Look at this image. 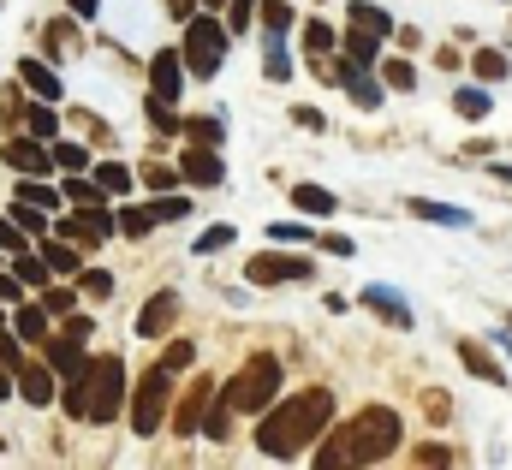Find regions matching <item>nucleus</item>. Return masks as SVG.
<instances>
[{
    "mask_svg": "<svg viewBox=\"0 0 512 470\" xmlns=\"http://www.w3.org/2000/svg\"><path fill=\"white\" fill-rule=\"evenodd\" d=\"M96 185H102L108 197H120V191H126V185H131V173H126V167H120V161H102V167H96Z\"/></svg>",
    "mask_w": 512,
    "mask_h": 470,
    "instance_id": "33",
    "label": "nucleus"
},
{
    "mask_svg": "<svg viewBox=\"0 0 512 470\" xmlns=\"http://www.w3.org/2000/svg\"><path fill=\"white\" fill-rule=\"evenodd\" d=\"M304 48L310 54H334V30L328 24H304Z\"/></svg>",
    "mask_w": 512,
    "mask_h": 470,
    "instance_id": "38",
    "label": "nucleus"
},
{
    "mask_svg": "<svg viewBox=\"0 0 512 470\" xmlns=\"http://www.w3.org/2000/svg\"><path fill=\"white\" fill-rule=\"evenodd\" d=\"M12 221H18L24 233L42 238V227H48V209H36V203H24V197H18V203H12Z\"/></svg>",
    "mask_w": 512,
    "mask_h": 470,
    "instance_id": "32",
    "label": "nucleus"
},
{
    "mask_svg": "<svg viewBox=\"0 0 512 470\" xmlns=\"http://www.w3.org/2000/svg\"><path fill=\"white\" fill-rule=\"evenodd\" d=\"M173 179H179V173H173V167H149V185H155V191H167V185H173Z\"/></svg>",
    "mask_w": 512,
    "mask_h": 470,
    "instance_id": "49",
    "label": "nucleus"
},
{
    "mask_svg": "<svg viewBox=\"0 0 512 470\" xmlns=\"http://www.w3.org/2000/svg\"><path fill=\"white\" fill-rule=\"evenodd\" d=\"M42 304H48V316H72V310H78L72 292H42Z\"/></svg>",
    "mask_w": 512,
    "mask_h": 470,
    "instance_id": "45",
    "label": "nucleus"
},
{
    "mask_svg": "<svg viewBox=\"0 0 512 470\" xmlns=\"http://www.w3.org/2000/svg\"><path fill=\"white\" fill-rule=\"evenodd\" d=\"M0 298L18 304V298H24V280H18V274H0Z\"/></svg>",
    "mask_w": 512,
    "mask_h": 470,
    "instance_id": "47",
    "label": "nucleus"
},
{
    "mask_svg": "<svg viewBox=\"0 0 512 470\" xmlns=\"http://www.w3.org/2000/svg\"><path fill=\"white\" fill-rule=\"evenodd\" d=\"M42 262H48L54 274H78V250H72V244H42Z\"/></svg>",
    "mask_w": 512,
    "mask_h": 470,
    "instance_id": "31",
    "label": "nucleus"
},
{
    "mask_svg": "<svg viewBox=\"0 0 512 470\" xmlns=\"http://www.w3.org/2000/svg\"><path fill=\"white\" fill-rule=\"evenodd\" d=\"M24 84H30V90H36L42 102H54V96H60V78H54V72H48L42 60H24Z\"/></svg>",
    "mask_w": 512,
    "mask_h": 470,
    "instance_id": "21",
    "label": "nucleus"
},
{
    "mask_svg": "<svg viewBox=\"0 0 512 470\" xmlns=\"http://www.w3.org/2000/svg\"><path fill=\"white\" fill-rule=\"evenodd\" d=\"M60 399H66V411L78 423H114L126 411V363L120 357H96Z\"/></svg>",
    "mask_w": 512,
    "mask_h": 470,
    "instance_id": "3",
    "label": "nucleus"
},
{
    "mask_svg": "<svg viewBox=\"0 0 512 470\" xmlns=\"http://www.w3.org/2000/svg\"><path fill=\"white\" fill-rule=\"evenodd\" d=\"M364 304H370L382 322H393V328H411V304H405V292H393V286H364Z\"/></svg>",
    "mask_w": 512,
    "mask_h": 470,
    "instance_id": "14",
    "label": "nucleus"
},
{
    "mask_svg": "<svg viewBox=\"0 0 512 470\" xmlns=\"http://www.w3.org/2000/svg\"><path fill=\"white\" fill-rule=\"evenodd\" d=\"M453 108H459L465 119H483V114H489V96H483V90H459V96H453Z\"/></svg>",
    "mask_w": 512,
    "mask_h": 470,
    "instance_id": "37",
    "label": "nucleus"
},
{
    "mask_svg": "<svg viewBox=\"0 0 512 470\" xmlns=\"http://www.w3.org/2000/svg\"><path fill=\"white\" fill-rule=\"evenodd\" d=\"M399 453V411H387V405H370V411H358L322 453H316V465L322 470H346V465H382Z\"/></svg>",
    "mask_w": 512,
    "mask_h": 470,
    "instance_id": "2",
    "label": "nucleus"
},
{
    "mask_svg": "<svg viewBox=\"0 0 512 470\" xmlns=\"http://www.w3.org/2000/svg\"><path fill=\"white\" fill-rule=\"evenodd\" d=\"M233 244V227H209V233L197 238V256H209V250H227Z\"/></svg>",
    "mask_w": 512,
    "mask_h": 470,
    "instance_id": "41",
    "label": "nucleus"
},
{
    "mask_svg": "<svg viewBox=\"0 0 512 470\" xmlns=\"http://www.w3.org/2000/svg\"><path fill=\"white\" fill-rule=\"evenodd\" d=\"M221 131H227L221 119H191V125H185V137H191V143H209V149L221 143Z\"/></svg>",
    "mask_w": 512,
    "mask_h": 470,
    "instance_id": "35",
    "label": "nucleus"
},
{
    "mask_svg": "<svg viewBox=\"0 0 512 470\" xmlns=\"http://www.w3.org/2000/svg\"><path fill=\"white\" fill-rule=\"evenodd\" d=\"M203 6H227V0H203Z\"/></svg>",
    "mask_w": 512,
    "mask_h": 470,
    "instance_id": "52",
    "label": "nucleus"
},
{
    "mask_svg": "<svg viewBox=\"0 0 512 470\" xmlns=\"http://www.w3.org/2000/svg\"><path fill=\"white\" fill-rule=\"evenodd\" d=\"M149 227H155V215H149V209H120V233H126V238H143Z\"/></svg>",
    "mask_w": 512,
    "mask_h": 470,
    "instance_id": "36",
    "label": "nucleus"
},
{
    "mask_svg": "<svg viewBox=\"0 0 512 470\" xmlns=\"http://www.w3.org/2000/svg\"><path fill=\"white\" fill-rule=\"evenodd\" d=\"M256 12H262V0H227V30L239 36V30H251Z\"/></svg>",
    "mask_w": 512,
    "mask_h": 470,
    "instance_id": "29",
    "label": "nucleus"
},
{
    "mask_svg": "<svg viewBox=\"0 0 512 470\" xmlns=\"http://www.w3.org/2000/svg\"><path fill=\"white\" fill-rule=\"evenodd\" d=\"M18 340L42 346L48 340V304H18Z\"/></svg>",
    "mask_w": 512,
    "mask_h": 470,
    "instance_id": "17",
    "label": "nucleus"
},
{
    "mask_svg": "<svg viewBox=\"0 0 512 470\" xmlns=\"http://www.w3.org/2000/svg\"><path fill=\"white\" fill-rule=\"evenodd\" d=\"M471 72H477L483 84H501V78H507L512 66H507V54H495V48H483V54L471 60Z\"/></svg>",
    "mask_w": 512,
    "mask_h": 470,
    "instance_id": "25",
    "label": "nucleus"
},
{
    "mask_svg": "<svg viewBox=\"0 0 512 470\" xmlns=\"http://www.w3.org/2000/svg\"><path fill=\"white\" fill-rule=\"evenodd\" d=\"M227 24L221 18H185V48H179V60H185V72L191 78H215L221 72V60H227Z\"/></svg>",
    "mask_w": 512,
    "mask_h": 470,
    "instance_id": "5",
    "label": "nucleus"
},
{
    "mask_svg": "<svg viewBox=\"0 0 512 470\" xmlns=\"http://www.w3.org/2000/svg\"><path fill=\"white\" fill-rule=\"evenodd\" d=\"M179 90H185V60L167 48V54L149 60V96L155 102H179Z\"/></svg>",
    "mask_w": 512,
    "mask_h": 470,
    "instance_id": "8",
    "label": "nucleus"
},
{
    "mask_svg": "<svg viewBox=\"0 0 512 470\" xmlns=\"http://www.w3.org/2000/svg\"><path fill=\"white\" fill-rule=\"evenodd\" d=\"M149 215H155V221H185V215H191V197L167 191V197H155V203H149Z\"/></svg>",
    "mask_w": 512,
    "mask_h": 470,
    "instance_id": "27",
    "label": "nucleus"
},
{
    "mask_svg": "<svg viewBox=\"0 0 512 470\" xmlns=\"http://www.w3.org/2000/svg\"><path fill=\"white\" fill-rule=\"evenodd\" d=\"M66 6H72L78 18H96V12H102V0H66Z\"/></svg>",
    "mask_w": 512,
    "mask_h": 470,
    "instance_id": "51",
    "label": "nucleus"
},
{
    "mask_svg": "<svg viewBox=\"0 0 512 470\" xmlns=\"http://www.w3.org/2000/svg\"><path fill=\"white\" fill-rule=\"evenodd\" d=\"M6 167H12V173H36V179H42V173L54 167V149H48L42 137H12V143H6Z\"/></svg>",
    "mask_w": 512,
    "mask_h": 470,
    "instance_id": "11",
    "label": "nucleus"
},
{
    "mask_svg": "<svg viewBox=\"0 0 512 470\" xmlns=\"http://www.w3.org/2000/svg\"><path fill=\"white\" fill-rule=\"evenodd\" d=\"M179 179H185V185H221V179H227V161H221L209 143H191L185 161H179Z\"/></svg>",
    "mask_w": 512,
    "mask_h": 470,
    "instance_id": "9",
    "label": "nucleus"
},
{
    "mask_svg": "<svg viewBox=\"0 0 512 470\" xmlns=\"http://www.w3.org/2000/svg\"><path fill=\"white\" fill-rule=\"evenodd\" d=\"M42 352H48V363H54V375H66V381H78V375L90 369L84 340H72V334H60V340H42Z\"/></svg>",
    "mask_w": 512,
    "mask_h": 470,
    "instance_id": "13",
    "label": "nucleus"
},
{
    "mask_svg": "<svg viewBox=\"0 0 512 470\" xmlns=\"http://www.w3.org/2000/svg\"><path fill=\"white\" fill-rule=\"evenodd\" d=\"M18 399L24 405H54L60 399V375H54V363H18Z\"/></svg>",
    "mask_w": 512,
    "mask_h": 470,
    "instance_id": "7",
    "label": "nucleus"
},
{
    "mask_svg": "<svg viewBox=\"0 0 512 470\" xmlns=\"http://www.w3.org/2000/svg\"><path fill=\"white\" fill-rule=\"evenodd\" d=\"M221 399L233 405V411H268L274 399H280V357L274 352H256L227 387H221Z\"/></svg>",
    "mask_w": 512,
    "mask_h": 470,
    "instance_id": "4",
    "label": "nucleus"
},
{
    "mask_svg": "<svg viewBox=\"0 0 512 470\" xmlns=\"http://www.w3.org/2000/svg\"><path fill=\"white\" fill-rule=\"evenodd\" d=\"M191 357H197V346H191V340H173V346H167V357H161V363H167V369L179 375V369H191Z\"/></svg>",
    "mask_w": 512,
    "mask_h": 470,
    "instance_id": "40",
    "label": "nucleus"
},
{
    "mask_svg": "<svg viewBox=\"0 0 512 470\" xmlns=\"http://www.w3.org/2000/svg\"><path fill=\"white\" fill-rule=\"evenodd\" d=\"M54 167H66V173H90V155H84L78 143H54Z\"/></svg>",
    "mask_w": 512,
    "mask_h": 470,
    "instance_id": "34",
    "label": "nucleus"
},
{
    "mask_svg": "<svg viewBox=\"0 0 512 470\" xmlns=\"http://www.w3.org/2000/svg\"><path fill=\"white\" fill-rule=\"evenodd\" d=\"M0 363L18 375V363H24V340H12V334H0Z\"/></svg>",
    "mask_w": 512,
    "mask_h": 470,
    "instance_id": "43",
    "label": "nucleus"
},
{
    "mask_svg": "<svg viewBox=\"0 0 512 470\" xmlns=\"http://www.w3.org/2000/svg\"><path fill=\"white\" fill-rule=\"evenodd\" d=\"M328 417H334V393H328V387H304V393L280 399V405L256 423L262 459H298V453L328 429Z\"/></svg>",
    "mask_w": 512,
    "mask_h": 470,
    "instance_id": "1",
    "label": "nucleus"
},
{
    "mask_svg": "<svg viewBox=\"0 0 512 470\" xmlns=\"http://www.w3.org/2000/svg\"><path fill=\"white\" fill-rule=\"evenodd\" d=\"M66 334H72V340H90V316L72 310V316H66Z\"/></svg>",
    "mask_w": 512,
    "mask_h": 470,
    "instance_id": "48",
    "label": "nucleus"
},
{
    "mask_svg": "<svg viewBox=\"0 0 512 470\" xmlns=\"http://www.w3.org/2000/svg\"><path fill=\"white\" fill-rule=\"evenodd\" d=\"M48 274H54L48 262H36V256H18V280H24V286H48Z\"/></svg>",
    "mask_w": 512,
    "mask_h": 470,
    "instance_id": "39",
    "label": "nucleus"
},
{
    "mask_svg": "<svg viewBox=\"0 0 512 470\" xmlns=\"http://www.w3.org/2000/svg\"><path fill=\"white\" fill-rule=\"evenodd\" d=\"M18 197H24V203H36V209H48V215L60 209V191H48V185H42L36 173H24V185H18Z\"/></svg>",
    "mask_w": 512,
    "mask_h": 470,
    "instance_id": "23",
    "label": "nucleus"
},
{
    "mask_svg": "<svg viewBox=\"0 0 512 470\" xmlns=\"http://www.w3.org/2000/svg\"><path fill=\"white\" fill-rule=\"evenodd\" d=\"M292 209H304L310 221H328L340 203H334V191H322V185H292Z\"/></svg>",
    "mask_w": 512,
    "mask_h": 470,
    "instance_id": "15",
    "label": "nucleus"
},
{
    "mask_svg": "<svg viewBox=\"0 0 512 470\" xmlns=\"http://www.w3.org/2000/svg\"><path fill=\"white\" fill-rule=\"evenodd\" d=\"M24 125H30V137H42V143H54V131H60V119L48 114L42 102H36V108H24Z\"/></svg>",
    "mask_w": 512,
    "mask_h": 470,
    "instance_id": "30",
    "label": "nucleus"
},
{
    "mask_svg": "<svg viewBox=\"0 0 512 470\" xmlns=\"http://www.w3.org/2000/svg\"><path fill=\"white\" fill-rule=\"evenodd\" d=\"M346 54H352V60H358V66H376V54H382V36H376V30H364V24H358V30H352V36H346Z\"/></svg>",
    "mask_w": 512,
    "mask_h": 470,
    "instance_id": "20",
    "label": "nucleus"
},
{
    "mask_svg": "<svg viewBox=\"0 0 512 470\" xmlns=\"http://www.w3.org/2000/svg\"><path fill=\"white\" fill-rule=\"evenodd\" d=\"M352 24H364L376 36H393V18H387L382 6H370V0H352Z\"/></svg>",
    "mask_w": 512,
    "mask_h": 470,
    "instance_id": "22",
    "label": "nucleus"
},
{
    "mask_svg": "<svg viewBox=\"0 0 512 470\" xmlns=\"http://www.w3.org/2000/svg\"><path fill=\"white\" fill-rule=\"evenodd\" d=\"M459 363H465V369H471V375H477V381H495V387H501V381H507V375H501V363H495V357L483 352V346H477V340H465V346H459Z\"/></svg>",
    "mask_w": 512,
    "mask_h": 470,
    "instance_id": "16",
    "label": "nucleus"
},
{
    "mask_svg": "<svg viewBox=\"0 0 512 470\" xmlns=\"http://www.w3.org/2000/svg\"><path fill=\"white\" fill-rule=\"evenodd\" d=\"M256 286H280V280H310V256H256L251 268Z\"/></svg>",
    "mask_w": 512,
    "mask_h": 470,
    "instance_id": "10",
    "label": "nucleus"
},
{
    "mask_svg": "<svg viewBox=\"0 0 512 470\" xmlns=\"http://www.w3.org/2000/svg\"><path fill=\"white\" fill-rule=\"evenodd\" d=\"M84 292H90V298H108V292H114V274L90 268V274H84Z\"/></svg>",
    "mask_w": 512,
    "mask_h": 470,
    "instance_id": "44",
    "label": "nucleus"
},
{
    "mask_svg": "<svg viewBox=\"0 0 512 470\" xmlns=\"http://www.w3.org/2000/svg\"><path fill=\"white\" fill-rule=\"evenodd\" d=\"M203 405H209V387H191V399H179V411H173V429L197 435L203 429Z\"/></svg>",
    "mask_w": 512,
    "mask_h": 470,
    "instance_id": "18",
    "label": "nucleus"
},
{
    "mask_svg": "<svg viewBox=\"0 0 512 470\" xmlns=\"http://www.w3.org/2000/svg\"><path fill=\"white\" fill-rule=\"evenodd\" d=\"M268 238H274V244H304V227H298V221H274V227H268Z\"/></svg>",
    "mask_w": 512,
    "mask_h": 470,
    "instance_id": "42",
    "label": "nucleus"
},
{
    "mask_svg": "<svg viewBox=\"0 0 512 470\" xmlns=\"http://www.w3.org/2000/svg\"><path fill=\"white\" fill-rule=\"evenodd\" d=\"M382 84H387V90H417L411 60H382Z\"/></svg>",
    "mask_w": 512,
    "mask_h": 470,
    "instance_id": "28",
    "label": "nucleus"
},
{
    "mask_svg": "<svg viewBox=\"0 0 512 470\" xmlns=\"http://www.w3.org/2000/svg\"><path fill=\"white\" fill-rule=\"evenodd\" d=\"M197 6H203V0H167V12H173V18H179V24H185V18H191V12H197Z\"/></svg>",
    "mask_w": 512,
    "mask_h": 470,
    "instance_id": "50",
    "label": "nucleus"
},
{
    "mask_svg": "<svg viewBox=\"0 0 512 470\" xmlns=\"http://www.w3.org/2000/svg\"><path fill=\"white\" fill-rule=\"evenodd\" d=\"M167 399H173V369L155 363L143 381H137V399H131V429L137 435H155L167 423Z\"/></svg>",
    "mask_w": 512,
    "mask_h": 470,
    "instance_id": "6",
    "label": "nucleus"
},
{
    "mask_svg": "<svg viewBox=\"0 0 512 470\" xmlns=\"http://www.w3.org/2000/svg\"><path fill=\"white\" fill-rule=\"evenodd\" d=\"M173 322H179V292H155L149 310L137 316V340H161Z\"/></svg>",
    "mask_w": 512,
    "mask_h": 470,
    "instance_id": "12",
    "label": "nucleus"
},
{
    "mask_svg": "<svg viewBox=\"0 0 512 470\" xmlns=\"http://www.w3.org/2000/svg\"><path fill=\"white\" fill-rule=\"evenodd\" d=\"M0 250H24V227L18 221H0Z\"/></svg>",
    "mask_w": 512,
    "mask_h": 470,
    "instance_id": "46",
    "label": "nucleus"
},
{
    "mask_svg": "<svg viewBox=\"0 0 512 470\" xmlns=\"http://www.w3.org/2000/svg\"><path fill=\"white\" fill-rule=\"evenodd\" d=\"M262 72H268L274 84H286V78H292V54H286V42H280V36H268V66H262Z\"/></svg>",
    "mask_w": 512,
    "mask_h": 470,
    "instance_id": "26",
    "label": "nucleus"
},
{
    "mask_svg": "<svg viewBox=\"0 0 512 470\" xmlns=\"http://www.w3.org/2000/svg\"><path fill=\"white\" fill-rule=\"evenodd\" d=\"M262 24H268V36H286V30L298 24V12H292L286 0H262Z\"/></svg>",
    "mask_w": 512,
    "mask_h": 470,
    "instance_id": "24",
    "label": "nucleus"
},
{
    "mask_svg": "<svg viewBox=\"0 0 512 470\" xmlns=\"http://www.w3.org/2000/svg\"><path fill=\"white\" fill-rule=\"evenodd\" d=\"M411 215L441 221V227H471V215H465V209H453V203H429V197H417V203H411Z\"/></svg>",
    "mask_w": 512,
    "mask_h": 470,
    "instance_id": "19",
    "label": "nucleus"
}]
</instances>
